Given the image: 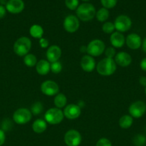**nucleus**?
<instances>
[{
    "label": "nucleus",
    "mask_w": 146,
    "mask_h": 146,
    "mask_svg": "<svg viewBox=\"0 0 146 146\" xmlns=\"http://www.w3.org/2000/svg\"><path fill=\"white\" fill-rule=\"evenodd\" d=\"M96 69L100 75L109 76L115 72L117 69V64L113 58H104L99 61L96 66Z\"/></svg>",
    "instance_id": "2"
},
{
    "label": "nucleus",
    "mask_w": 146,
    "mask_h": 146,
    "mask_svg": "<svg viewBox=\"0 0 146 146\" xmlns=\"http://www.w3.org/2000/svg\"><path fill=\"white\" fill-rule=\"evenodd\" d=\"M29 34L33 38L40 39L41 38H42V36L44 34V29L39 24H34L30 27Z\"/></svg>",
    "instance_id": "21"
},
{
    "label": "nucleus",
    "mask_w": 146,
    "mask_h": 146,
    "mask_svg": "<svg viewBox=\"0 0 146 146\" xmlns=\"http://www.w3.org/2000/svg\"><path fill=\"white\" fill-rule=\"evenodd\" d=\"M80 66L83 71L86 72H92L96 67L94 58L90 55H84L80 61Z\"/></svg>",
    "instance_id": "17"
},
{
    "label": "nucleus",
    "mask_w": 146,
    "mask_h": 146,
    "mask_svg": "<svg viewBox=\"0 0 146 146\" xmlns=\"http://www.w3.org/2000/svg\"><path fill=\"white\" fill-rule=\"evenodd\" d=\"M142 38L140 35L135 33H132L125 38V44L130 49L136 50L142 46Z\"/></svg>",
    "instance_id": "14"
},
{
    "label": "nucleus",
    "mask_w": 146,
    "mask_h": 146,
    "mask_svg": "<svg viewBox=\"0 0 146 146\" xmlns=\"http://www.w3.org/2000/svg\"><path fill=\"white\" fill-rule=\"evenodd\" d=\"M104 54H105L106 58H115L116 55V51L114 47L110 46L108 48H105L104 50Z\"/></svg>",
    "instance_id": "32"
},
{
    "label": "nucleus",
    "mask_w": 146,
    "mask_h": 146,
    "mask_svg": "<svg viewBox=\"0 0 146 146\" xmlns=\"http://www.w3.org/2000/svg\"><path fill=\"white\" fill-rule=\"evenodd\" d=\"M62 70V65L60 63V61H57L56 62H53L50 64V71L54 74H58Z\"/></svg>",
    "instance_id": "29"
},
{
    "label": "nucleus",
    "mask_w": 146,
    "mask_h": 146,
    "mask_svg": "<svg viewBox=\"0 0 146 146\" xmlns=\"http://www.w3.org/2000/svg\"><path fill=\"white\" fill-rule=\"evenodd\" d=\"M64 113L58 108H52L47 110L44 114V120L50 125L60 124L64 119Z\"/></svg>",
    "instance_id": "4"
},
{
    "label": "nucleus",
    "mask_w": 146,
    "mask_h": 146,
    "mask_svg": "<svg viewBox=\"0 0 146 146\" xmlns=\"http://www.w3.org/2000/svg\"><path fill=\"white\" fill-rule=\"evenodd\" d=\"M80 51H81L82 53L87 52V46H82L80 47Z\"/></svg>",
    "instance_id": "40"
},
{
    "label": "nucleus",
    "mask_w": 146,
    "mask_h": 146,
    "mask_svg": "<svg viewBox=\"0 0 146 146\" xmlns=\"http://www.w3.org/2000/svg\"><path fill=\"white\" fill-rule=\"evenodd\" d=\"M47 123L46 122L45 120L43 119H37L34 121L32 124V128L33 131L36 133H42L44 131L47 130Z\"/></svg>",
    "instance_id": "20"
},
{
    "label": "nucleus",
    "mask_w": 146,
    "mask_h": 146,
    "mask_svg": "<svg viewBox=\"0 0 146 146\" xmlns=\"http://www.w3.org/2000/svg\"><path fill=\"white\" fill-rule=\"evenodd\" d=\"M63 27L67 32H76L80 28V20L77 18V16L70 14L64 19V22H63Z\"/></svg>",
    "instance_id": "10"
},
{
    "label": "nucleus",
    "mask_w": 146,
    "mask_h": 146,
    "mask_svg": "<svg viewBox=\"0 0 146 146\" xmlns=\"http://www.w3.org/2000/svg\"><path fill=\"white\" fill-rule=\"evenodd\" d=\"M100 2L104 8L110 9L115 7L117 3V0H100Z\"/></svg>",
    "instance_id": "31"
},
{
    "label": "nucleus",
    "mask_w": 146,
    "mask_h": 146,
    "mask_svg": "<svg viewBox=\"0 0 146 146\" xmlns=\"http://www.w3.org/2000/svg\"><path fill=\"white\" fill-rule=\"evenodd\" d=\"M36 71L39 75H47L50 71V63L47 60L44 59L37 61V64L36 65Z\"/></svg>",
    "instance_id": "19"
},
{
    "label": "nucleus",
    "mask_w": 146,
    "mask_h": 146,
    "mask_svg": "<svg viewBox=\"0 0 146 146\" xmlns=\"http://www.w3.org/2000/svg\"><path fill=\"white\" fill-rule=\"evenodd\" d=\"M39 44H40V46L42 48H45L49 46V41L45 38H41L39 41Z\"/></svg>",
    "instance_id": "34"
},
{
    "label": "nucleus",
    "mask_w": 146,
    "mask_h": 146,
    "mask_svg": "<svg viewBox=\"0 0 146 146\" xmlns=\"http://www.w3.org/2000/svg\"><path fill=\"white\" fill-rule=\"evenodd\" d=\"M82 1H84V2H87V1H90V0H82Z\"/></svg>",
    "instance_id": "42"
},
{
    "label": "nucleus",
    "mask_w": 146,
    "mask_h": 146,
    "mask_svg": "<svg viewBox=\"0 0 146 146\" xmlns=\"http://www.w3.org/2000/svg\"><path fill=\"white\" fill-rule=\"evenodd\" d=\"M41 91L43 94L47 96H53L58 94L60 88L55 81L47 80L41 84Z\"/></svg>",
    "instance_id": "11"
},
{
    "label": "nucleus",
    "mask_w": 146,
    "mask_h": 146,
    "mask_svg": "<svg viewBox=\"0 0 146 146\" xmlns=\"http://www.w3.org/2000/svg\"><path fill=\"white\" fill-rule=\"evenodd\" d=\"M135 146H144L146 144V136L143 134H137L133 139Z\"/></svg>",
    "instance_id": "26"
},
{
    "label": "nucleus",
    "mask_w": 146,
    "mask_h": 146,
    "mask_svg": "<svg viewBox=\"0 0 146 146\" xmlns=\"http://www.w3.org/2000/svg\"><path fill=\"white\" fill-rule=\"evenodd\" d=\"M5 7L7 11L11 14H19L24 10V2L23 0H8Z\"/></svg>",
    "instance_id": "13"
},
{
    "label": "nucleus",
    "mask_w": 146,
    "mask_h": 146,
    "mask_svg": "<svg viewBox=\"0 0 146 146\" xmlns=\"http://www.w3.org/2000/svg\"><path fill=\"white\" fill-rule=\"evenodd\" d=\"M96 146H113L111 141L106 138H102L97 141Z\"/></svg>",
    "instance_id": "33"
},
{
    "label": "nucleus",
    "mask_w": 146,
    "mask_h": 146,
    "mask_svg": "<svg viewBox=\"0 0 146 146\" xmlns=\"http://www.w3.org/2000/svg\"><path fill=\"white\" fill-rule=\"evenodd\" d=\"M64 141L67 146H79L82 142V135L75 129H70L65 133Z\"/></svg>",
    "instance_id": "8"
},
{
    "label": "nucleus",
    "mask_w": 146,
    "mask_h": 146,
    "mask_svg": "<svg viewBox=\"0 0 146 146\" xmlns=\"http://www.w3.org/2000/svg\"><path fill=\"white\" fill-rule=\"evenodd\" d=\"M24 63L27 66L33 67L37 65V58L34 54H28L24 56Z\"/></svg>",
    "instance_id": "25"
},
{
    "label": "nucleus",
    "mask_w": 146,
    "mask_h": 146,
    "mask_svg": "<svg viewBox=\"0 0 146 146\" xmlns=\"http://www.w3.org/2000/svg\"><path fill=\"white\" fill-rule=\"evenodd\" d=\"M114 60L116 64L121 67L128 66L132 63L131 56L128 53L125 52V51H120L116 54Z\"/></svg>",
    "instance_id": "16"
},
{
    "label": "nucleus",
    "mask_w": 146,
    "mask_h": 146,
    "mask_svg": "<svg viewBox=\"0 0 146 146\" xmlns=\"http://www.w3.org/2000/svg\"><path fill=\"white\" fill-rule=\"evenodd\" d=\"M110 41L114 48H122L125 43V37L122 33L115 31L110 35Z\"/></svg>",
    "instance_id": "18"
},
{
    "label": "nucleus",
    "mask_w": 146,
    "mask_h": 146,
    "mask_svg": "<svg viewBox=\"0 0 146 146\" xmlns=\"http://www.w3.org/2000/svg\"><path fill=\"white\" fill-rule=\"evenodd\" d=\"M31 48V41L28 37L21 36L14 42L13 49L19 56H25Z\"/></svg>",
    "instance_id": "3"
},
{
    "label": "nucleus",
    "mask_w": 146,
    "mask_h": 146,
    "mask_svg": "<svg viewBox=\"0 0 146 146\" xmlns=\"http://www.w3.org/2000/svg\"><path fill=\"white\" fill-rule=\"evenodd\" d=\"M6 12H7L6 7L0 4V19H2L5 17Z\"/></svg>",
    "instance_id": "36"
},
{
    "label": "nucleus",
    "mask_w": 146,
    "mask_h": 146,
    "mask_svg": "<svg viewBox=\"0 0 146 146\" xmlns=\"http://www.w3.org/2000/svg\"><path fill=\"white\" fill-rule=\"evenodd\" d=\"M43 111V105L40 101H37L32 104L31 107V112L33 115H37Z\"/></svg>",
    "instance_id": "27"
},
{
    "label": "nucleus",
    "mask_w": 146,
    "mask_h": 146,
    "mask_svg": "<svg viewBox=\"0 0 146 146\" xmlns=\"http://www.w3.org/2000/svg\"><path fill=\"white\" fill-rule=\"evenodd\" d=\"M96 18L100 22H105L110 17V12L106 8H100L97 11H96Z\"/></svg>",
    "instance_id": "24"
},
{
    "label": "nucleus",
    "mask_w": 146,
    "mask_h": 146,
    "mask_svg": "<svg viewBox=\"0 0 146 146\" xmlns=\"http://www.w3.org/2000/svg\"><path fill=\"white\" fill-rule=\"evenodd\" d=\"M140 66L143 71H146V57L141 60L140 64Z\"/></svg>",
    "instance_id": "37"
},
{
    "label": "nucleus",
    "mask_w": 146,
    "mask_h": 146,
    "mask_svg": "<svg viewBox=\"0 0 146 146\" xmlns=\"http://www.w3.org/2000/svg\"><path fill=\"white\" fill-rule=\"evenodd\" d=\"M128 112L133 118H141L146 113V104L143 101H135L129 106Z\"/></svg>",
    "instance_id": "7"
},
{
    "label": "nucleus",
    "mask_w": 146,
    "mask_h": 146,
    "mask_svg": "<svg viewBox=\"0 0 146 146\" xmlns=\"http://www.w3.org/2000/svg\"><path fill=\"white\" fill-rule=\"evenodd\" d=\"M32 117L31 111L26 108H18L13 114V121L18 125H24L29 122Z\"/></svg>",
    "instance_id": "6"
},
{
    "label": "nucleus",
    "mask_w": 146,
    "mask_h": 146,
    "mask_svg": "<svg viewBox=\"0 0 146 146\" xmlns=\"http://www.w3.org/2000/svg\"><path fill=\"white\" fill-rule=\"evenodd\" d=\"M145 93L146 94V87H145Z\"/></svg>",
    "instance_id": "43"
},
{
    "label": "nucleus",
    "mask_w": 146,
    "mask_h": 146,
    "mask_svg": "<svg viewBox=\"0 0 146 146\" xmlns=\"http://www.w3.org/2000/svg\"><path fill=\"white\" fill-rule=\"evenodd\" d=\"M63 113L67 119L75 120L81 115V108L77 104H69L66 106Z\"/></svg>",
    "instance_id": "12"
},
{
    "label": "nucleus",
    "mask_w": 146,
    "mask_h": 146,
    "mask_svg": "<svg viewBox=\"0 0 146 146\" xmlns=\"http://www.w3.org/2000/svg\"><path fill=\"white\" fill-rule=\"evenodd\" d=\"M65 6L70 10L74 11L79 7V0H64Z\"/></svg>",
    "instance_id": "30"
},
{
    "label": "nucleus",
    "mask_w": 146,
    "mask_h": 146,
    "mask_svg": "<svg viewBox=\"0 0 146 146\" xmlns=\"http://www.w3.org/2000/svg\"><path fill=\"white\" fill-rule=\"evenodd\" d=\"M76 15L79 19L82 21H91L96 15L95 7L90 3H82L76 9Z\"/></svg>",
    "instance_id": "1"
},
{
    "label": "nucleus",
    "mask_w": 146,
    "mask_h": 146,
    "mask_svg": "<svg viewBox=\"0 0 146 146\" xmlns=\"http://www.w3.org/2000/svg\"><path fill=\"white\" fill-rule=\"evenodd\" d=\"M62 56V50L60 46L57 45L50 46L46 52L47 61L51 63L59 61Z\"/></svg>",
    "instance_id": "15"
},
{
    "label": "nucleus",
    "mask_w": 146,
    "mask_h": 146,
    "mask_svg": "<svg viewBox=\"0 0 146 146\" xmlns=\"http://www.w3.org/2000/svg\"><path fill=\"white\" fill-rule=\"evenodd\" d=\"M142 48H143V51L146 54V37L143 39V43H142Z\"/></svg>",
    "instance_id": "39"
},
{
    "label": "nucleus",
    "mask_w": 146,
    "mask_h": 146,
    "mask_svg": "<svg viewBox=\"0 0 146 146\" xmlns=\"http://www.w3.org/2000/svg\"><path fill=\"white\" fill-rule=\"evenodd\" d=\"M6 135L5 133L2 129H0V146H1L5 143Z\"/></svg>",
    "instance_id": "35"
},
{
    "label": "nucleus",
    "mask_w": 146,
    "mask_h": 146,
    "mask_svg": "<svg viewBox=\"0 0 146 146\" xmlns=\"http://www.w3.org/2000/svg\"><path fill=\"white\" fill-rule=\"evenodd\" d=\"M102 31L103 32L107 34H112L114 32L115 27L114 23L111 21H107L104 22L102 25Z\"/></svg>",
    "instance_id": "28"
},
{
    "label": "nucleus",
    "mask_w": 146,
    "mask_h": 146,
    "mask_svg": "<svg viewBox=\"0 0 146 146\" xmlns=\"http://www.w3.org/2000/svg\"><path fill=\"white\" fill-rule=\"evenodd\" d=\"M7 1H8L7 0H0V3H1V5H2V6L5 5L6 6Z\"/></svg>",
    "instance_id": "41"
},
{
    "label": "nucleus",
    "mask_w": 146,
    "mask_h": 146,
    "mask_svg": "<svg viewBox=\"0 0 146 146\" xmlns=\"http://www.w3.org/2000/svg\"><path fill=\"white\" fill-rule=\"evenodd\" d=\"M104 50L105 44L100 39L92 40L87 46V53L92 57L100 56L104 52Z\"/></svg>",
    "instance_id": "5"
},
{
    "label": "nucleus",
    "mask_w": 146,
    "mask_h": 146,
    "mask_svg": "<svg viewBox=\"0 0 146 146\" xmlns=\"http://www.w3.org/2000/svg\"><path fill=\"white\" fill-rule=\"evenodd\" d=\"M139 83L141 86L146 87V76H140L139 78Z\"/></svg>",
    "instance_id": "38"
},
{
    "label": "nucleus",
    "mask_w": 146,
    "mask_h": 146,
    "mask_svg": "<svg viewBox=\"0 0 146 146\" xmlns=\"http://www.w3.org/2000/svg\"><path fill=\"white\" fill-rule=\"evenodd\" d=\"M67 102V98L64 94H58L54 96V104L56 108L60 109L66 106Z\"/></svg>",
    "instance_id": "22"
},
{
    "label": "nucleus",
    "mask_w": 146,
    "mask_h": 146,
    "mask_svg": "<svg viewBox=\"0 0 146 146\" xmlns=\"http://www.w3.org/2000/svg\"><path fill=\"white\" fill-rule=\"evenodd\" d=\"M133 123V118L130 115H124L119 120V125L123 129L130 128Z\"/></svg>",
    "instance_id": "23"
},
{
    "label": "nucleus",
    "mask_w": 146,
    "mask_h": 146,
    "mask_svg": "<svg viewBox=\"0 0 146 146\" xmlns=\"http://www.w3.org/2000/svg\"><path fill=\"white\" fill-rule=\"evenodd\" d=\"M115 27L117 31L120 33L127 31L132 27V20L128 16L122 14L115 19L114 22Z\"/></svg>",
    "instance_id": "9"
}]
</instances>
